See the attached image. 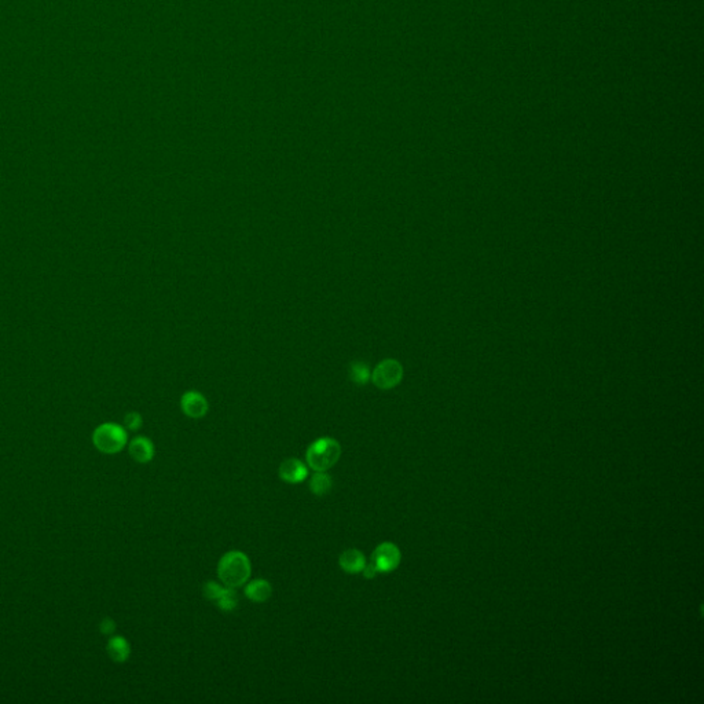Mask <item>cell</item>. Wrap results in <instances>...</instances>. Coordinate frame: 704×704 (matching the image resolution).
<instances>
[{
    "instance_id": "6da1fadb",
    "label": "cell",
    "mask_w": 704,
    "mask_h": 704,
    "mask_svg": "<svg viewBox=\"0 0 704 704\" xmlns=\"http://www.w3.org/2000/svg\"><path fill=\"white\" fill-rule=\"evenodd\" d=\"M252 566L250 557L240 552L231 550L221 556L217 564V575L220 582L230 589L244 586L251 578Z\"/></svg>"
},
{
    "instance_id": "7a4b0ae2",
    "label": "cell",
    "mask_w": 704,
    "mask_h": 704,
    "mask_svg": "<svg viewBox=\"0 0 704 704\" xmlns=\"http://www.w3.org/2000/svg\"><path fill=\"white\" fill-rule=\"evenodd\" d=\"M341 455V446L333 437H319L310 444L306 452L307 463L315 472H326L333 468Z\"/></svg>"
},
{
    "instance_id": "3957f363",
    "label": "cell",
    "mask_w": 704,
    "mask_h": 704,
    "mask_svg": "<svg viewBox=\"0 0 704 704\" xmlns=\"http://www.w3.org/2000/svg\"><path fill=\"white\" fill-rule=\"evenodd\" d=\"M93 441L101 452L117 454L127 446L128 433L124 426L114 422H106L94 430Z\"/></svg>"
},
{
    "instance_id": "277c9868",
    "label": "cell",
    "mask_w": 704,
    "mask_h": 704,
    "mask_svg": "<svg viewBox=\"0 0 704 704\" xmlns=\"http://www.w3.org/2000/svg\"><path fill=\"white\" fill-rule=\"evenodd\" d=\"M403 377V367L395 359L380 362L372 373V381L380 389H391L396 387Z\"/></svg>"
},
{
    "instance_id": "5b68a950",
    "label": "cell",
    "mask_w": 704,
    "mask_h": 704,
    "mask_svg": "<svg viewBox=\"0 0 704 704\" xmlns=\"http://www.w3.org/2000/svg\"><path fill=\"white\" fill-rule=\"evenodd\" d=\"M402 555L399 548L392 542H383L380 544L373 555H372V563L377 568L378 572L388 574L396 570L400 564Z\"/></svg>"
},
{
    "instance_id": "8992f818",
    "label": "cell",
    "mask_w": 704,
    "mask_h": 704,
    "mask_svg": "<svg viewBox=\"0 0 704 704\" xmlns=\"http://www.w3.org/2000/svg\"><path fill=\"white\" fill-rule=\"evenodd\" d=\"M278 475L284 482L289 485H298L307 479L308 468L298 458H288L281 463Z\"/></svg>"
},
{
    "instance_id": "52a82bcc",
    "label": "cell",
    "mask_w": 704,
    "mask_h": 704,
    "mask_svg": "<svg viewBox=\"0 0 704 704\" xmlns=\"http://www.w3.org/2000/svg\"><path fill=\"white\" fill-rule=\"evenodd\" d=\"M182 411L190 418H201L208 413L206 398L197 391H187L180 399Z\"/></svg>"
},
{
    "instance_id": "ba28073f",
    "label": "cell",
    "mask_w": 704,
    "mask_h": 704,
    "mask_svg": "<svg viewBox=\"0 0 704 704\" xmlns=\"http://www.w3.org/2000/svg\"><path fill=\"white\" fill-rule=\"evenodd\" d=\"M339 564L344 572L355 575L361 574L367 563L366 556L359 549H347L340 555Z\"/></svg>"
},
{
    "instance_id": "9c48e42d",
    "label": "cell",
    "mask_w": 704,
    "mask_h": 704,
    "mask_svg": "<svg viewBox=\"0 0 704 704\" xmlns=\"http://www.w3.org/2000/svg\"><path fill=\"white\" fill-rule=\"evenodd\" d=\"M130 455L139 463H147L154 457V444L149 437L138 436L131 440L128 446Z\"/></svg>"
},
{
    "instance_id": "30bf717a",
    "label": "cell",
    "mask_w": 704,
    "mask_h": 704,
    "mask_svg": "<svg viewBox=\"0 0 704 704\" xmlns=\"http://www.w3.org/2000/svg\"><path fill=\"white\" fill-rule=\"evenodd\" d=\"M106 651H108V655L110 656V659L116 663H124L128 660L130 655H131V646H130V642L121 637V635H116V637H112L109 641H108V645H106Z\"/></svg>"
},
{
    "instance_id": "8fae6325",
    "label": "cell",
    "mask_w": 704,
    "mask_h": 704,
    "mask_svg": "<svg viewBox=\"0 0 704 704\" xmlns=\"http://www.w3.org/2000/svg\"><path fill=\"white\" fill-rule=\"evenodd\" d=\"M273 594V587L266 579H255L245 587V596L254 603H266Z\"/></svg>"
},
{
    "instance_id": "7c38bea8",
    "label": "cell",
    "mask_w": 704,
    "mask_h": 704,
    "mask_svg": "<svg viewBox=\"0 0 704 704\" xmlns=\"http://www.w3.org/2000/svg\"><path fill=\"white\" fill-rule=\"evenodd\" d=\"M332 478L326 472H315L310 481V490L318 497L326 496L332 490Z\"/></svg>"
},
{
    "instance_id": "4fadbf2b",
    "label": "cell",
    "mask_w": 704,
    "mask_h": 704,
    "mask_svg": "<svg viewBox=\"0 0 704 704\" xmlns=\"http://www.w3.org/2000/svg\"><path fill=\"white\" fill-rule=\"evenodd\" d=\"M216 603H217V607H219L221 611L230 612V611H232V609H236V608H237L239 597H237L236 592H234V589L226 587L224 593L221 594V597H220Z\"/></svg>"
},
{
    "instance_id": "5bb4252c",
    "label": "cell",
    "mask_w": 704,
    "mask_h": 704,
    "mask_svg": "<svg viewBox=\"0 0 704 704\" xmlns=\"http://www.w3.org/2000/svg\"><path fill=\"white\" fill-rule=\"evenodd\" d=\"M350 374H351V380L358 385H365L372 377L369 367L361 362H356L351 366Z\"/></svg>"
},
{
    "instance_id": "9a60e30c",
    "label": "cell",
    "mask_w": 704,
    "mask_h": 704,
    "mask_svg": "<svg viewBox=\"0 0 704 704\" xmlns=\"http://www.w3.org/2000/svg\"><path fill=\"white\" fill-rule=\"evenodd\" d=\"M224 590H226V586H220L219 583H216V582H213V581H209V582H206V583L204 585L202 593H204V596H205L208 600H210V601H217V600L221 597V594L224 593Z\"/></svg>"
},
{
    "instance_id": "2e32d148",
    "label": "cell",
    "mask_w": 704,
    "mask_h": 704,
    "mask_svg": "<svg viewBox=\"0 0 704 704\" xmlns=\"http://www.w3.org/2000/svg\"><path fill=\"white\" fill-rule=\"evenodd\" d=\"M124 425L130 430H134V432L139 430L141 426H142V417H141V414L135 413V411L128 413L125 415V418H124Z\"/></svg>"
},
{
    "instance_id": "e0dca14e",
    "label": "cell",
    "mask_w": 704,
    "mask_h": 704,
    "mask_svg": "<svg viewBox=\"0 0 704 704\" xmlns=\"http://www.w3.org/2000/svg\"><path fill=\"white\" fill-rule=\"evenodd\" d=\"M99 629H101V631H102L104 634L110 635V634H113V633H114V630H116V623H114V620H112V619L106 618V619H104V620L101 622Z\"/></svg>"
},
{
    "instance_id": "ac0fdd59",
    "label": "cell",
    "mask_w": 704,
    "mask_h": 704,
    "mask_svg": "<svg viewBox=\"0 0 704 704\" xmlns=\"http://www.w3.org/2000/svg\"><path fill=\"white\" fill-rule=\"evenodd\" d=\"M362 572H363V575H365V578H369V579H372V578H374V576H376V575H377V574H378V571H377V568H376V567H374V564H373V563H372V561H370V563H369V564H366V566H365V568H363V571H362Z\"/></svg>"
}]
</instances>
